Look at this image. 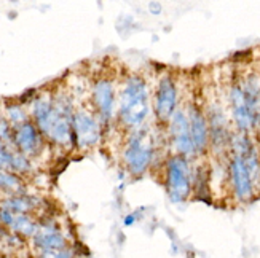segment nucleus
Returning <instances> with one entry per match:
<instances>
[{
	"mask_svg": "<svg viewBox=\"0 0 260 258\" xmlns=\"http://www.w3.org/2000/svg\"><path fill=\"white\" fill-rule=\"evenodd\" d=\"M30 115L45 139L61 147L72 145L74 107L67 96L39 94L30 104Z\"/></svg>",
	"mask_w": 260,
	"mask_h": 258,
	"instance_id": "f257e3e1",
	"label": "nucleus"
},
{
	"mask_svg": "<svg viewBox=\"0 0 260 258\" xmlns=\"http://www.w3.org/2000/svg\"><path fill=\"white\" fill-rule=\"evenodd\" d=\"M150 112V86L139 73L128 75L118 89L117 118L120 125L128 131L138 129L147 123Z\"/></svg>",
	"mask_w": 260,
	"mask_h": 258,
	"instance_id": "f03ea898",
	"label": "nucleus"
},
{
	"mask_svg": "<svg viewBox=\"0 0 260 258\" xmlns=\"http://www.w3.org/2000/svg\"><path fill=\"white\" fill-rule=\"evenodd\" d=\"M158 145L153 128L145 123L144 126L129 131L121 150V158L128 172L134 177H141L150 169L156 160Z\"/></svg>",
	"mask_w": 260,
	"mask_h": 258,
	"instance_id": "7ed1b4c3",
	"label": "nucleus"
},
{
	"mask_svg": "<svg viewBox=\"0 0 260 258\" xmlns=\"http://www.w3.org/2000/svg\"><path fill=\"white\" fill-rule=\"evenodd\" d=\"M179 155H169L165 161V190L173 203H185L193 195V166Z\"/></svg>",
	"mask_w": 260,
	"mask_h": 258,
	"instance_id": "20e7f679",
	"label": "nucleus"
},
{
	"mask_svg": "<svg viewBox=\"0 0 260 258\" xmlns=\"http://www.w3.org/2000/svg\"><path fill=\"white\" fill-rule=\"evenodd\" d=\"M205 114L209 125V153L216 158H229L230 140L233 136V125L230 115L219 100H211L205 107Z\"/></svg>",
	"mask_w": 260,
	"mask_h": 258,
	"instance_id": "39448f33",
	"label": "nucleus"
},
{
	"mask_svg": "<svg viewBox=\"0 0 260 258\" xmlns=\"http://www.w3.org/2000/svg\"><path fill=\"white\" fill-rule=\"evenodd\" d=\"M103 137V123L96 114L86 108H78L72 117V145L75 149L89 150L96 147Z\"/></svg>",
	"mask_w": 260,
	"mask_h": 258,
	"instance_id": "423d86ee",
	"label": "nucleus"
},
{
	"mask_svg": "<svg viewBox=\"0 0 260 258\" xmlns=\"http://www.w3.org/2000/svg\"><path fill=\"white\" fill-rule=\"evenodd\" d=\"M166 132H168L169 147L173 149V155L184 156L187 160L195 158L197 152H195L193 140H191L190 125L184 107H179L174 112V115L166 125Z\"/></svg>",
	"mask_w": 260,
	"mask_h": 258,
	"instance_id": "0eeeda50",
	"label": "nucleus"
},
{
	"mask_svg": "<svg viewBox=\"0 0 260 258\" xmlns=\"http://www.w3.org/2000/svg\"><path fill=\"white\" fill-rule=\"evenodd\" d=\"M179 108V89L173 73H165L158 78L153 94V114L160 125H168L174 112Z\"/></svg>",
	"mask_w": 260,
	"mask_h": 258,
	"instance_id": "6e6552de",
	"label": "nucleus"
},
{
	"mask_svg": "<svg viewBox=\"0 0 260 258\" xmlns=\"http://www.w3.org/2000/svg\"><path fill=\"white\" fill-rule=\"evenodd\" d=\"M227 178L232 196L236 203H249L257 196L254 180L243 160L236 155L227 158Z\"/></svg>",
	"mask_w": 260,
	"mask_h": 258,
	"instance_id": "1a4fd4ad",
	"label": "nucleus"
},
{
	"mask_svg": "<svg viewBox=\"0 0 260 258\" xmlns=\"http://www.w3.org/2000/svg\"><path fill=\"white\" fill-rule=\"evenodd\" d=\"M91 102L94 114L103 123V126L117 117L118 108V91L110 78H98L91 88Z\"/></svg>",
	"mask_w": 260,
	"mask_h": 258,
	"instance_id": "9d476101",
	"label": "nucleus"
},
{
	"mask_svg": "<svg viewBox=\"0 0 260 258\" xmlns=\"http://www.w3.org/2000/svg\"><path fill=\"white\" fill-rule=\"evenodd\" d=\"M227 104H229V115L232 120L233 129L236 132H241V134L255 136L252 115L249 112V107H247V102H246V97H244V93H243V88H241L238 77H236L229 86Z\"/></svg>",
	"mask_w": 260,
	"mask_h": 258,
	"instance_id": "9b49d317",
	"label": "nucleus"
},
{
	"mask_svg": "<svg viewBox=\"0 0 260 258\" xmlns=\"http://www.w3.org/2000/svg\"><path fill=\"white\" fill-rule=\"evenodd\" d=\"M230 155H236L243 160L247 171H249L257 195L260 193V149L254 136L241 132H233L230 140Z\"/></svg>",
	"mask_w": 260,
	"mask_h": 258,
	"instance_id": "f8f14e48",
	"label": "nucleus"
},
{
	"mask_svg": "<svg viewBox=\"0 0 260 258\" xmlns=\"http://www.w3.org/2000/svg\"><path fill=\"white\" fill-rule=\"evenodd\" d=\"M188 125H190V134L191 140L195 145L197 156H203L209 153V125L205 114V108L197 102H190L185 107Z\"/></svg>",
	"mask_w": 260,
	"mask_h": 258,
	"instance_id": "ddd939ff",
	"label": "nucleus"
},
{
	"mask_svg": "<svg viewBox=\"0 0 260 258\" xmlns=\"http://www.w3.org/2000/svg\"><path fill=\"white\" fill-rule=\"evenodd\" d=\"M13 145L18 152L26 155L27 158H36L43 152L45 137L34 121H26L13 128Z\"/></svg>",
	"mask_w": 260,
	"mask_h": 258,
	"instance_id": "4468645a",
	"label": "nucleus"
},
{
	"mask_svg": "<svg viewBox=\"0 0 260 258\" xmlns=\"http://www.w3.org/2000/svg\"><path fill=\"white\" fill-rule=\"evenodd\" d=\"M238 80L241 83L243 93L246 97L247 107L254 121V134H260V73L249 70L244 75H240Z\"/></svg>",
	"mask_w": 260,
	"mask_h": 258,
	"instance_id": "2eb2a0df",
	"label": "nucleus"
},
{
	"mask_svg": "<svg viewBox=\"0 0 260 258\" xmlns=\"http://www.w3.org/2000/svg\"><path fill=\"white\" fill-rule=\"evenodd\" d=\"M32 245L39 253H42L66 249L69 247V242L54 223H42V225H39L36 236L32 238Z\"/></svg>",
	"mask_w": 260,
	"mask_h": 258,
	"instance_id": "dca6fc26",
	"label": "nucleus"
},
{
	"mask_svg": "<svg viewBox=\"0 0 260 258\" xmlns=\"http://www.w3.org/2000/svg\"><path fill=\"white\" fill-rule=\"evenodd\" d=\"M40 204L37 198H32L27 195H18V196H10L0 203V207L10 210L15 215H29L32 210H36Z\"/></svg>",
	"mask_w": 260,
	"mask_h": 258,
	"instance_id": "f3484780",
	"label": "nucleus"
},
{
	"mask_svg": "<svg viewBox=\"0 0 260 258\" xmlns=\"http://www.w3.org/2000/svg\"><path fill=\"white\" fill-rule=\"evenodd\" d=\"M0 192H4L10 196L26 195L24 182H22L21 175L11 172V171L0 172Z\"/></svg>",
	"mask_w": 260,
	"mask_h": 258,
	"instance_id": "a211bd4d",
	"label": "nucleus"
},
{
	"mask_svg": "<svg viewBox=\"0 0 260 258\" xmlns=\"http://www.w3.org/2000/svg\"><path fill=\"white\" fill-rule=\"evenodd\" d=\"M11 233H15L19 238L32 239L39 231V223L30 215H15L13 225L10 227Z\"/></svg>",
	"mask_w": 260,
	"mask_h": 258,
	"instance_id": "6ab92c4d",
	"label": "nucleus"
},
{
	"mask_svg": "<svg viewBox=\"0 0 260 258\" xmlns=\"http://www.w3.org/2000/svg\"><path fill=\"white\" fill-rule=\"evenodd\" d=\"M7 121L13 128H16V126L22 125V123L29 121V115L26 114V110L22 108V105L19 102L10 104V105H7Z\"/></svg>",
	"mask_w": 260,
	"mask_h": 258,
	"instance_id": "aec40b11",
	"label": "nucleus"
},
{
	"mask_svg": "<svg viewBox=\"0 0 260 258\" xmlns=\"http://www.w3.org/2000/svg\"><path fill=\"white\" fill-rule=\"evenodd\" d=\"M37 258H75V252L72 247H66L61 250H50L37 253Z\"/></svg>",
	"mask_w": 260,
	"mask_h": 258,
	"instance_id": "412c9836",
	"label": "nucleus"
},
{
	"mask_svg": "<svg viewBox=\"0 0 260 258\" xmlns=\"http://www.w3.org/2000/svg\"><path fill=\"white\" fill-rule=\"evenodd\" d=\"M136 222H138V217H136V214H128V215H125V218H123V225H125V227H133Z\"/></svg>",
	"mask_w": 260,
	"mask_h": 258,
	"instance_id": "4be33fe9",
	"label": "nucleus"
},
{
	"mask_svg": "<svg viewBox=\"0 0 260 258\" xmlns=\"http://www.w3.org/2000/svg\"><path fill=\"white\" fill-rule=\"evenodd\" d=\"M4 150H5V149H4ZM4 150L0 152V172H2V171H8V164H7V158H5Z\"/></svg>",
	"mask_w": 260,
	"mask_h": 258,
	"instance_id": "5701e85b",
	"label": "nucleus"
}]
</instances>
